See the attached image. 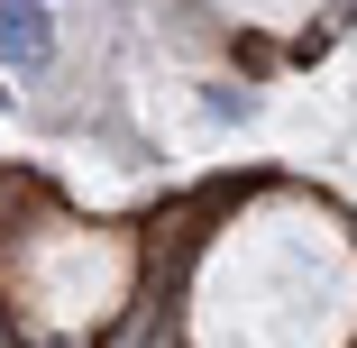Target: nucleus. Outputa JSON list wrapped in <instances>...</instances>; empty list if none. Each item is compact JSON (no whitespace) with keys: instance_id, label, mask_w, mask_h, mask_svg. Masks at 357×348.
Returning <instances> with one entry per match:
<instances>
[{"instance_id":"obj_1","label":"nucleus","mask_w":357,"mask_h":348,"mask_svg":"<svg viewBox=\"0 0 357 348\" xmlns=\"http://www.w3.org/2000/svg\"><path fill=\"white\" fill-rule=\"evenodd\" d=\"M357 248L321 211H266L211 248L192 285V348H348Z\"/></svg>"}]
</instances>
